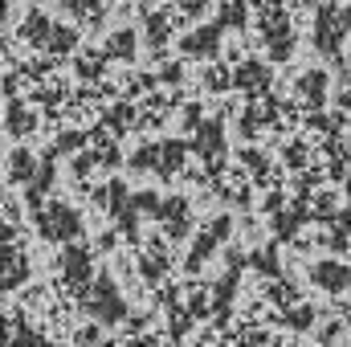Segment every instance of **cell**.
I'll return each mask as SVG.
<instances>
[{"label":"cell","instance_id":"6da1fadb","mask_svg":"<svg viewBox=\"0 0 351 347\" xmlns=\"http://www.w3.org/2000/svg\"><path fill=\"white\" fill-rule=\"evenodd\" d=\"M33 221H37V233L53 246H66V241H82L86 237V221L74 204L66 200H45L41 208H33Z\"/></svg>","mask_w":351,"mask_h":347},{"label":"cell","instance_id":"7a4b0ae2","mask_svg":"<svg viewBox=\"0 0 351 347\" xmlns=\"http://www.w3.org/2000/svg\"><path fill=\"white\" fill-rule=\"evenodd\" d=\"M82 311H86L94 323H106V327H114V323H123V319H127V298L119 294L114 274L98 270V278L90 282L86 294H82Z\"/></svg>","mask_w":351,"mask_h":347},{"label":"cell","instance_id":"3957f363","mask_svg":"<svg viewBox=\"0 0 351 347\" xmlns=\"http://www.w3.org/2000/svg\"><path fill=\"white\" fill-rule=\"evenodd\" d=\"M351 33V4H323L315 12V29H311V45L323 58H335L343 49V37Z\"/></svg>","mask_w":351,"mask_h":347},{"label":"cell","instance_id":"277c9868","mask_svg":"<svg viewBox=\"0 0 351 347\" xmlns=\"http://www.w3.org/2000/svg\"><path fill=\"white\" fill-rule=\"evenodd\" d=\"M184 156H188V147H184L180 139H164V143L139 147V152L131 156V168H135V172H160L164 180H172V176L184 168Z\"/></svg>","mask_w":351,"mask_h":347},{"label":"cell","instance_id":"5b68a950","mask_svg":"<svg viewBox=\"0 0 351 347\" xmlns=\"http://www.w3.org/2000/svg\"><path fill=\"white\" fill-rule=\"evenodd\" d=\"M58 274H62V282H66L70 290L86 294V286L98 278V270H94V254H90L86 246H78V241H66V250L58 254Z\"/></svg>","mask_w":351,"mask_h":347},{"label":"cell","instance_id":"8992f818","mask_svg":"<svg viewBox=\"0 0 351 347\" xmlns=\"http://www.w3.org/2000/svg\"><path fill=\"white\" fill-rule=\"evenodd\" d=\"M229 233H233V217H213V221L200 229V237L192 241V254H188V274H196L204 261L213 258V254L229 241Z\"/></svg>","mask_w":351,"mask_h":347},{"label":"cell","instance_id":"52a82bcc","mask_svg":"<svg viewBox=\"0 0 351 347\" xmlns=\"http://www.w3.org/2000/svg\"><path fill=\"white\" fill-rule=\"evenodd\" d=\"M221 33H225V25H221V16L217 21H204V25H196V29H188L184 37H180V53L184 58H217L221 53Z\"/></svg>","mask_w":351,"mask_h":347},{"label":"cell","instance_id":"ba28073f","mask_svg":"<svg viewBox=\"0 0 351 347\" xmlns=\"http://www.w3.org/2000/svg\"><path fill=\"white\" fill-rule=\"evenodd\" d=\"M306 278H311V286H319L323 294H343V290H351V265H343L339 258L311 261Z\"/></svg>","mask_w":351,"mask_h":347},{"label":"cell","instance_id":"9c48e42d","mask_svg":"<svg viewBox=\"0 0 351 347\" xmlns=\"http://www.w3.org/2000/svg\"><path fill=\"white\" fill-rule=\"evenodd\" d=\"M156 221H160V229H164L168 241H180V237L192 233V204H188L184 196H164Z\"/></svg>","mask_w":351,"mask_h":347},{"label":"cell","instance_id":"30bf717a","mask_svg":"<svg viewBox=\"0 0 351 347\" xmlns=\"http://www.w3.org/2000/svg\"><path fill=\"white\" fill-rule=\"evenodd\" d=\"M192 152H196L208 168H217V164L225 160V127H221V123H196Z\"/></svg>","mask_w":351,"mask_h":347},{"label":"cell","instance_id":"8fae6325","mask_svg":"<svg viewBox=\"0 0 351 347\" xmlns=\"http://www.w3.org/2000/svg\"><path fill=\"white\" fill-rule=\"evenodd\" d=\"M262 37H265V49H269L274 62H286V58L294 53V29H290V21H286L282 12H278V16H265Z\"/></svg>","mask_w":351,"mask_h":347},{"label":"cell","instance_id":"7c38bea8","mask_svg":"<svg viewBox=\"0 0 351 347\" xmlns=\"http://www.w3.org/2000/svg\"><path fill=\"white\" fill-rule=\"evenodd\" d=\"M0 282H4V290H16V286H25L29 282V258H25V250L21 246H12V237H4V254H0Z\"/></svg>","mask_w":351,"mask_h":347},{"label":"cell","instance_id":"4fadbf2b","mask_svg":"<svg viewBox=\"0 0 351 347\" xmlns=\"http://www.w3.org/2000/svg\"><path fill=\"white\" fill-rule=\"evenodd\" d=\"M327 86H331V78H327V70H302L298 78H294V94H298V102H306L311 110H319L323 102H327Z\"/></svg>","mask_w":351,"mask_h":347},{"label":"cell","instance_id":"5bb4252c","mask_svg":"<svg viewBox=\"0 0 351 347\" xmlns=\"http://www.w3.org/2000/svg\"><path fill=\"white\" fill-rule=\"evenodd\" d=\"M53 156H58V152H45V156H41V168H37V176L25 184V192H29V204H33V208H41V204H45V192L53 188V176H58Z\"/></svg>","mask_w":351,"mask_h":347},{"label":"cell","instance_id":"9a60e30c","mask_svg":"<svg viewBox=\"0 0 351 347\" xmlns=\"http://www.w3.org/2000/svg\"><path fill=\"white\" fill-rule=\"evenodd\" d=\"M265 86H269V66L254 62V58H245V66H237V74H233V90H245V94H262Z\"/></svg>","mask_w":351,"mask_h":347},{"label":"cell","instance_id":"2e32d148","mask_svg":"<svg viewBox=\"0 0 351 347\" xmlns=\"http://www.w3.org/2000/svg\"><path fill=\"white\" fill-rule=\"evenodd\" d=\"M53 25H58V21H49V12H41V8H29L25 25H21V37H25L29 45L45 49V45H49V33H53Z\"/></svg>","mask_w":351,"mask_h":347},{"label":"cell","instance_id":"e0dca14e","mask_svg":"<svg viewBox=\"0 0 351 347\" xmlns=\"http://www.w3.org/2000/svg\"><path fill=\"white\" fill-rule=\"evenodd\" d=\"M102 49L110 53V62H131V58L139 53V33H135L131 25H123V29H114V33L106 37Z\"/></svg>","mask_w":351,"mask_h":347},{"label":"cell","instance_id":"ac0fdd59","mask_svg":"<svg viewBox=\"0 0 351 347\" xmlns=\"http://www.w3.org/2000/svg\"><path fill=\"white\" fill-rule=\"evenodd\" d=\"M37 168H41V156H33L29 147H12L8 152V180L12 184H29L37 176Z\"/></svg>","mask_w":351,"mask_h":347},{"label":"cell","instance_id":"d6986e66","mask_svg":"<svg viewBox=\"0 0 351 347\" xmlns=\"http://www.w3.org/2000/svg\"><path fill=\"white\" fill-rule=\"evenodd\" d=\"M168 265H172V258L164 254V246H160V241H147V250L139 254V270H143V278H147V282H160V278L168 274Z\"/></svg>","mask_w":351,"mask_h":347},{"label":"cell","instance_id":"ffe728a7","mask_svg":"<svg viewBox=\"0 0 351 347\" xmlns=\"http://www.w3.org/2000/svg\"><path fill=\"white\" fill-rule=\"evenodd\" d=\"M172 37V16L168 12H147V49L160 53Z\"/></svg>","mask_w":351,"mask_h":347},{"label":"cell","instance_id":"44dd1931","mask_svg":"<svg viewBox=\"0 0 351 347\" xmlns=\"http://www.w3.org/2000/svg\"><path fill=\"white\" fill-rule=\"evenodd\" d=\"M37 123H33V115L21 106V102H8V123H4V131H8V139H21V135H29Z\"/></svg>","mask_w":351,"mask_h":347},{"label":"cell","instance_id":"7402d4cb","mask_svg":"<svg viewBox=\"0 0 351 347\" xmlns=\"http://www.w3.org/2000/svg\"><path fill=\"white\" fill-rule=\"evenodd\" d=\"M78 45V29L74 25H53V33H49V53H70Z\"/></svg>","mask_w":351,"mask_h":347},{"label":"cell","instance_id":"603a6c76","mask_svg":"<svg viewBox=\"0 0 351 347\" xmlns=\"http://www.w3.org/2000/svg\"><path fill=\"white\" fill-rule=\"evenodd\" d=\"M66 8H70V16H78V21H98L102 16V0H62Z\"/></svg>","mask_w":351,"mask_h":347},{"label":"cell","instance_id":"cb8c5ba5","mask_svg":"<svg viewBox=\"0 0 351 347\" xmlns=\"http://www.w3.org/2000/svg\"><path fill=\"white\" fill-rule=\"evenodd\" d=\"M245 16H250V12H245L241 0H229V4L221 8V25H225V29H245Z\"/></svg>","mask_w":351,"mask_h":347},{"label":"cell","instance_id":"d4e9b609","mask_svg":"<svg viewBox=\"0 0 351 347\" xmlns=\"http://www.w3.org/2000/svg\"><path fill=\"white\" fill-rule=\"evenodd\" d=\"M78 143H82V135H78V131H66V135L58 139V152H70V147H78Z\"/></svg>","mask_w":351,"mask_h":347},{"label":"cell","instance_id":"484cf974","mask_svg":"<svg viewBox=\"0 0 351 347\" xmlns=\"http://www.w3.org/2000/svg\"><path fill=\"white\" fill-rule=\"evenodd\" d=\"M78 339H82V344H94V339H102V331H94V327H86V331H78Z\"/></svg>","mask_w":351,"mask_h":347}]
</instances>
